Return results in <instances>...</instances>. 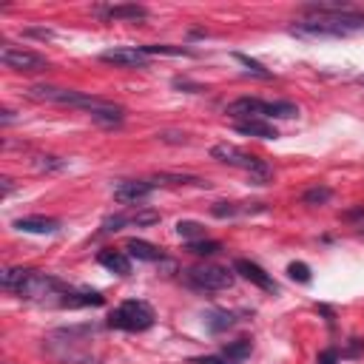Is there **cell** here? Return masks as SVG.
I'll return each mask as SVG.
<instances>
[{"mask_svg":"<svg viewBox=\"0 0 364 364\" xmlns=\"http://www.w3.org/2000/svg\"><path fill=\"white\" fill-rule=\"evenodd\" d=\"M296 37H347L353 31H364V14L355 9L333 11V14H310L307 20L290 28Z\"/></svg>","mask_w":364,"mask_h":364,"instance_id":"1","label":"cell"},{"mask_svg":"<svg viewBox=\"0 0 364 364\" xmlns=\"http://www.w3.org/2000/svg\"><path fill=\"white\" fill-rule=\"evenodd\" d=\"M210 156H213L216 162H225V165H233V168L247 171L256 185H264V182L270 179V168H267L262 159H256L253 154H247V151H242V148H236V145H230V142L213 145V148H210Z\"/></svg>","mask_w":364,"mask_h":364,"instance_id":"2","label":"cell"},{"mask_svg":"<svg viewBox=\"0 0 364 364\" xmlns=\"http://www.w3.org/2000/svg\"><path fill=\"white\" fill-rule=\"evenodd\" d=\"M108 324L117 330H125V333H142L154 324V310L139 299H128L117 310H111Z\"/></svg>","mask_w":364,"mask_h":364,"instance_id":"3","label":"cell"},{"mask_svg":"<svg viewBox=\"0 0 364 364\" xmlns=\"http://www.w3.org/2000/svg\"><path fill=\"white\" fill-rule=\"evenodd\" d=\"M0 60L6 68L11 71H23V74H40L48 68V60L37 51H28V48H20V46H3L0 51Z\"/></svg>","mask_w":364,"mask_h":364,"instance_id":"4","label":"cell"},{"mask_svg":"<svg viewBox=\"0 0 364 364\" xmlns=\"http://www.w3.org/2000/svg\"><path fill=\"white\" fill-rule=\"evenodd\" d=\"M188 282L199 290H225L233 284V273L219 264H196L188 270Z\"/></svg>","mask_w":364,"mask_h":364,"instance_id":"5","label":"cell"},{"mask_svg":"<svg viewBox=\"0 0 364 364\" xmlns=\"http://www.w3.org/2000/svg\"><path fill=\"white\" fill-rule=\"evenodd\" d=\"M100 60L119 65V68H145L148 65V54L142 48H108L100 54Z\"/></svg>","mask_w":364,"mask_h":364,"instance_id":"6","label":"cell"},{"mask_svg":"<svg viewBox=\"0 0 364 364\" xmlns=\"http://www.w3.org/2000/svg\"><path fill=\"white\" fill-rule=\"evenodd\" d=\"M233 270H236L242 279H247L250 284H256V287H262V290H267V293H276V282H273L270 273H264L256 262H250V259H236V262H233Z\"/></svg>","mask_w":364,"mask_h":364,"instance_id":"7","label":"cell"},{"mask_svg":"<svg viewBox=\"0 0 364 364\" xmlns=\"http://www.w3.org/2000/svg\"><path fill=\"white\" fill-rule=\"evenodd\" d=\"M151 191H154V185L151 182H142V179H136V182H119L114 188V199L119 205H139L142 199L151 196Z\"/></svg>","mask_w":364,"mask_h":364,"instance_id":"8","label":"cell"},{"mask_svg":"<svg viewBox=\"0 0 364 364\" xmlns=\"http://www.w3.org/2000/svg\"><path fill=\"white\" fill-rule=\"evenodd\" d=\"M264 100H256V97H239V100H233L228 108H225V114L228 117H245V119H259V117H264Z\"/></svg>","mask_w":364,"mask_h":364,"instance_id":"9","label":"cell"},{"mask_svg":"<svg viewBox=\"0 0 364 364\" xmlns=\"http://www.w3.org/2000/svg\"><path fill=\"white\" fill-rule=\"evenodd\" d=\"M100 17L105 20H128V23H136V20H145L148 17V9L136 6V3H119V6H108V9H97Z\"/></svg>","mask_w":364,"mask_h":364,"instance_id":"10","label":"cell"},{"mask_svg":"<svg viewBox=\"0 0 364 364\" xmlns=\"http://www.w3.org/2000/svg\"><path fill=\"white\" fill-rule=\"evenodd\" d=\"M17 230L23 233H57L60 230V219H51V216H23L14 222Z\"/></svg>","mask_w":364,"mask_h":364,"instance_id":"11","label":"cell"},{"mask_svg":"<svg viewBox=\"0 0 364 364\" xmlns=\"http://www.w3.org/2000/svg\"><path fill=\"white\" fill-rule=\"evenodd\" d=\"M97 262H100L105 270L117 273V276H128V273H131V259H128V253H122V250H102V253L97 256Z\"/></svg>","mask_w":364,"mask_h":364,"instance_id":"12","label":"cell"},{"mask_svg":"<svg viewBox=\"0 0 364 364\" xmlns=\"http://www.w3.org/2000/svg\"><path fill=\"white\" fill-rule=\"evenodd\" d=\"M236 131L245 136H259V139H276L279 136V131L264 119H242V122H236Z\"/></svg>","mask_w":364,"mask_h":364,"instance_id":"13","label":"cell"},{"mask_svg":"<svg viewBox=\"0 0 364 364\" xmlns=\"http://www.w3.org/2000/svg\"><path fill=\"white\" fill-rule=\"evenodd\" d=\"M125 250H128V256H134L139 262H159L162 259V253L151 242H145V239H128Z\"/></svg>","mask_w":364,"mask_h":364,"instance_id":"14","label":"cell"},{"mask_svg":"<svg viewBox=\"0 0 364 364\" xmlns=\"http://www.w3.org/2000/svg\"><path fill=\"white\" fill-rule=\"evenodd\" d=\"M296 114H299V108H296L293 102H287V100H276V102H267V105H264V117L290 119V117H296Z\"/></svg>","mask_w":364,"mask_h":364,"instance_id":"15","label":"cell"},{"mask_svg":"<svg viewBox=\"0 0 364 364\" xmlns=\"http://www.w3.org/2000/svg\"><path fill=\"white\" fill-rule=\"evenodd\" d=\"M205 324H208V330H210V333H219V330L233 327V316H230V313H225V310H213V313H208V316H205Z\"/></svg>","mask_w":364,"mask_h":364,"instance_id":"16","label":"cell"},{"mask_svg":"<svg viewBox=\"0 0 364 364\" xmlns=\"http://www.w3.org/2000/svg\"><path fill=\"white\" fill-rule=\"evenodd\" d=\"M156 222H159V210H151V208L128 213V225H136V228H148V225H156Z\"/></svg>","mask_w":364,"mask_h":364,"instance_id":"17","label":"cell"},{"mask_svg":"<svg viewBox=\"0 0 364 364\" xmlns=\"http://www.w3.org/2000/svg\"><path fill=\"white\" fill-rule=\"evenodd\" d=\"M176 233H179L182 239H191V242H199V239L205 236V228H202L199 222H191V219H185V222H176Z\"/></svg>","mask_w":364,"mask_h":364,"instance_id":"18","label":"cell"},{"mask_svg":"<svg viewBox=\"0 0 364 364\" xmlns=\"http://www.w3.org/2000/svg\"><path fill=\"white\" fill-rule=\"evenodd\" d=\"M142 51L151 57V54H171V57H191L193 51L185 48V46H142Z\"/></svg>","mask_w":364,"mask_h":364,"instance_id":"19","label":"cell"},{"mask_svg":"<svg viewBox=\"0 0 364 364\" xmlns=\"http://www.w3.org/2000/svg\"><path fill=\"white\" fill-rule=\"evenodd\" d=\"M233 57H236V63H242V65H245V71H247V74H253V77H262V80H270V77H273V74H270V71H267L262 63L250 60L247 54H233Z\"/></svg>","mask_w":364,"mask_h":364,"instance_id":"20","label":"cell"},{"mask_svg":"<svg viewBox=\"0 0 364 364\" xmlns=\"http://www.w3.org/2000/svg\"><path fill=\"white\" fill-rule=\"evenodd\" d=\"M188 250L196 253V256H216L222 250V245L213 242V239H199V242H188Z\"/></svg>","mask_w":364,"mask_h":364,"instance_id":"21","label":"cell"},{"mask_svg":"<svg viewBox=\"0 0 364 364\" xmlns=\"http://www.w3.org/2000/svg\"><path fill=\"white\" fill-rule=\"evenodd\" d=\"M330 196H333V191H330V188L316 185V188H310V191H304V193H301V202H304V205H321V202H327Z\"/></svg>","mask_w":364,"mask_h":364,"instance_id":"22","label":"cell"},{"mask_svg":"<svg viewBox=\"0 0 364 364\" xmlns=\"http://www.w3.org/2000/svg\"><path fill=\"white\" fill-rule=\"evenodd\" d=\"M222 355H228V358H233V361H242L245 355H250V341H247V338H239V341L228 344V347L222 350Z\"/></svg>","mask_w":364,"mask_h":364,"instance_id":"23","label":"cell"},{"mask_svg":"<svg viewBox=\"0 0 364 364\" xmlns=\"http://www.w3.org/2000/svg\"><path fill=\"white\" fill-rule=\"evenodd\" d=\"M239 210H242V208H236L233 202H216V205L210 208V213L219 216V219H225V216H236Z\"/></svg>","mask_w":364,"mask_h":364,"instance_id":"24","label":"cell"},{"mask_svg":"<svg viewBox=\"0 0 364 364\" xmlns=\"http://www.w3.org/2000/svg\"><path fill=\"white\" fill-rule=\"evenodd\" d=\"M287 273H290V279H296V282H310V267H307L304 262H293V264L287 267Z\"/></svg>","mask_w":364,"mask_h":364,"instance_id":"25","label":"cell"},{"mask_svg":"<svg viewBox=\"0 0 364 364\" xmlns=\"http://www.w3.org/2000/svg\"><path fill=\"white\" fill-rule=\"evenodd\" d=\"M344 219H347L355 230H364V205H358V208L347 210V213H344Z\"/></svg>","mask_w":364,"mask_h":364,"instance_id":"26","label":"cell"},{"mask_svg":"<svg viewBox=\"0 0 364 364\" xmlns=\"http://www.w3.org/2000/svg\"><path fill=\"white\" fill-rule=\"evenodd\" d=\"M193 364H239L228 355H205V358H193Z\"/></svg>","mask_w":364,"mask_h":364,"instance_id":"27","label":"cell"},{"mask_svg":"<svg viewBox=\"0 0 364 364\" xmlns=\"http://www.w3.org/2000/svg\"><path fill=\"white\" fill-rule=\"evenodd\" d=\"M159 139H162V142H176V145H179V142H188V136H185V134H176V131H162Z\"/></svg>","mask_w":364,"mask_h":364,"instance_id":"28","label":"cell"},{"mask_svg":"<svg viewBox=\"0 0 364 364\" xmlns=\"http://www.w3.org/2000/svg\"><path fill=\"white\" fill-rule=\"evenodd\" d=\"M40 159H43V162H37V168H48V171H51V168H63V165H65V162H63V159H57V156H40Z\"/></svg>","mask_w":364,"mask_h":364,"instance_id":"29","label":"cell"},{"mask_svg":"<svg viewBox=\"0 0 364 364\" xmlns=\"http://www.w3.org/2000/svg\"><path fill=\"white\" fill-rule=\"evenodd\" d=\"M318 364H338V353H336V350H324V353H318Z\"/></svg>","mask_w":364,"mask_h":364,"instance_id":"30","label":"cell"},{"mask_svg":"<svg viewBox=\"0 0 364 364\" xmlns=\"http://www.w3.org/2000/svg\"><path fill=\"white\" fill-rule=\"evenodd\" d=\"M0 182H3V196H9V193H11V188H14V182H11V176H3Z\"/></svg>","mask_w":364,"mask_h":364,"instance_id":"31","label":"cell"},{"mask_svg":"<svg viewBox=\"0 0 364 364\" xmlns=\"http://www.w3.org/2000/svg\"><path fill=\"white\" fill-rule=\"evenodd\" d=\"M9 122H14V111L6 108V111H3V125H9Z\"/></svg>","mask_w":364,"mask_h":364,"instance_id":"32","label":"cell"},{"mask_svg":"<svg viewBox=\"0 0 364 364\" xmlns=\"http://www.w3.org/2000/svg\"><path fill=\"white\" fill-rule=\"evenodd\" d=\"M355 82H358V85H364V74H358V77H355Z\"/></svg>","mask_w":364,"mask_h":364,"instance_id":"33","label":"cell"},{"mask_svg":"<svg viewBox=\"0 0 364 364\" xmlns=\"http://www.w3.org/2000/svg\"><path fill=\"white\" fill-rule=\"evenodd\" d=\"M6 364H9V361H6Z\"/></svg>","mask_w":364,"mask_h":364,"instance_id":"34","label":"cell"}]
</instances>
